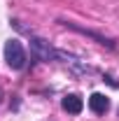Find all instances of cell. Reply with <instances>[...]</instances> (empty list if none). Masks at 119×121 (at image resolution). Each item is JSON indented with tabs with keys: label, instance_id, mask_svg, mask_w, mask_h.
Segmentation results:
<instances>
[{
	"label": "cell",
	"instance_id": "6da1fadb",
	"mask_svg": "<svg viewBox=\"0 0 119 121\" xmlns=\"http://www.w3.org/2000/svg\"><path fill=\"white\" fill-rule=\"evenodd\" d=\"M5 60L12 70H23L26 68V51H23V44L16 37L5 42Z\"/></svg>",
	"mask_w": 119,
	"mask_h": 121
},
{
	"label": "cell",
	"instance_id": "3957f363",
	"mask_svg": "<svg viewBox=\"0 0 119 121\" xmlns=\"http://www.w3.org/2000/svg\"><path fill=\"white\" fill-rule=\"evenodd\" d=\"M65 28H70V30H77V33H82V35H89V37H93L98 44H105V47H110V49H114V42L112 40H107V37H103V35H98V33H93V30H87V28H82V26H77V23H73V21H61Z\"/></svg>",
	"mask_w": 119,
	"mask_h": 121
},
{
	"label": "cell",
	"instance_id": "8992f818",
	"mask_svg": "<svg viewBox=\"0 0 119 121\" xmlns=\"http://www.w3.org/2000/svg\"><path fill=\"white\" fill-rule=\"evenodd\" d=\"M103 82H107V84H110L112 89H119V82H114V79H112L110 75H103Z\"/></svg>",
	"mask_w": 119,
	"mask_h": 121
},
{
	"label": "cell",
	"instance_id": "5b68a950",
	"mask_svg": "<svg viewBox=\"0 0 119 121\" xmlns=\"http://www.w3.org/2000/svg\"><path fill=\"white\" fill-rule=\"evenodd\" d=\"M61 107H63L68 114H79V112L84 109V103H82V98H79L77 93H68V95L61 100Z\"/></svg>",
	"mask_w": 119,
	"mask_h": 121
},
{
	"label": "cell",
	"instance_id": "7a4b0ae2",
	"mask_svg": "<svg viewBox=\"0 0 119 121\" xmlns=\"http://www.w3.org/2000/svg\"><path fill=\"white\" fill-rule=\"evenodd\" d=\"M30 56L35 60H54L56 58V49H51L47 40L42 37H33L30 40Z\"/></svg>",
	"mask_w": 119,
	"mask_h": 121
},
{
	"label": "cell",
	"instance_id": "277c9868",
	"mask_svg": "<svg viewBox=\"0 0 119 121\" xmlns=\"http://www.w3.org/2000/svg\"><path fill=\"white\" fill-rule=\"evenodd\" d=\"M89 109L93 114H105L107 109H110V98L103 95V93H91L89 98Z\"/></svg>",
	"mask_w": 119,
	"mask_h": 121
}]
</instances>
